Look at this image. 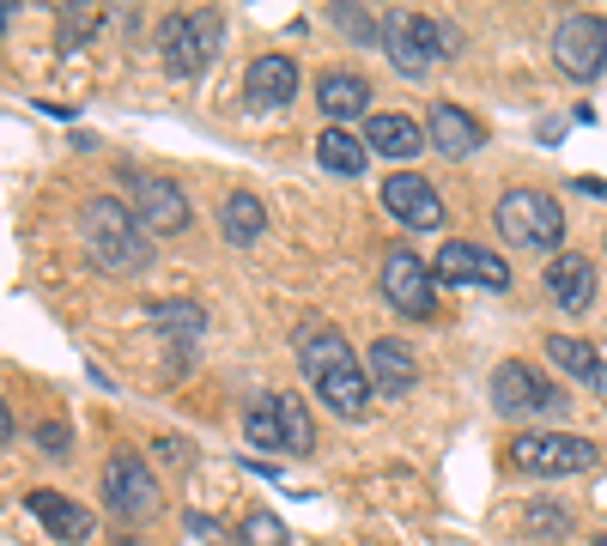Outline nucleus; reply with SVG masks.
<instances>
[{"label":"nucleus","instance_id":"10","mask_svg":"<svg viewBox=\"0 0 607 546\" xmlns=\"http://www.w3.org/2000/svg\"><path fill=\"white\" fill-rule=\"evenodd\" d=\"M553 61H559V73H565V79H583V86H589V79L607 67V19H595V13L559 19Z\"/></svg>","mask_w":607,"mask_h":546},{"label":"nucleus","instance_id":"31","mask_svg":"<svg viewBox=\"0 0 607 546\" xmlns=\"http://www.w3.org/2000/svg\"><path fill=\"white\" fill-rule=\"evenodd\" d=\"M37 450H43V455H55V462H61V455L73 450V431H67L61 419H43V425H37Z\"/></svg>","mask_w":607,"mask_h":546},{"label":"nucleus","instance_id":"7","mask_svg":"<svg viewBox=\"0 0 607 546\" xmlns=\"http://www.w3.org/2000/svg\"><path fill=\"white\" fill-rule=\"evenodd\" d=\"M595 462H602V450H595L589 437H577V431H523V437H511V468L523 474H589Z\"/></svg>","mask_w":607,"mask_h":546},{"label":"nucleus","instance_id":"33","mask_svg":"<svg viewBox=\"0 0 607 546\" xmlns=\"http://www.w3.org/2000/svg\"><path fill=\"white\" fill-rule=\"evenodd\" d=\"M571 189H583V195H595V201H607V182L602 177H577Z\"/></svg>","mask_w":607,"mask_h":546},{"label":"nucleus","instance_id":"15","mask_svg":"<svg viewBox=\"0 0 607 546\" xmlns=\"http://www.w3.org/2000/svg\"><path fill=\"white\" fill-rule=\"evenodd\" d=\"M243 98L250 110H286L298 98V61L291 55H255L243 73Z\"/></svg>","mask_w":607,"mask_h":546},{"label":"nucleus","instance_id":"12","mask_svg":"<svg viewBox=\"0 0 607 546\" xmlns=\"http://www.w3.org/2000/svg\"><path fill=\"white\" fill-rule=\"evenodd\" d=\"M432 273L444 286H480V292H511V261H499L480 243H444L432 261Z\"/></svg>","mask_w":607,"mask_h":546},{"label":"nucleus","instance_id":"2","mask_svg":"<svg viewBox=\"0 0 607 546\" xmlns=\"http://www.w3.org/2000/svg\"><path fill=\"white\" fill-rule=\"evenodd\" d=\"M80 237H85V249H92V261L104 273H140L146 261H152V237H146V225L134 219L128 201L92 195L80 207Z\"/></svg>","mask_w":607,"mask_h":546},{"label":"nucleus","instance_id":"21","mask_svg":"<svg viewBox=\"0 0 607 546\" xmlns=\"http://www.w3.org/2000/svg\"><path fill=\"white\" fill-rule=\"evenodd\" d=\"M365 146L370 152H383V158H420L425 146H432V134L420 128L413 116H365Z\"/></svg>","mask_w":607,"mask_h":546},{"label":"nucleus","instance_id":"9","mask_svg":"<svg viewBox=\"0 0 607 546\" xmlns=\"http://www.w3.org/2000/svg\"><path fill=\"white\" fill-rule=\"evenodd\" d=\"M128 207L146 225V237H176L188 225V195L171 177H152V170H128Z\"/></svg>","mask_w":607,"mask_h":546},{"label":"nucleus","instance_id":"34","mask_svg":"<svg viewBox=\"0 0 607 546\" xmlns=\"http://www.w3.org/2000/svg\"><path fill=\"white\" fill-rule=\"evenodd\" d=\"M595 546H607V528H602V534H595Z\"/></svg>","mask_w":607,"mask_h":546},{"label":"nucleus","instance_id":"14","mask_svg":"<svg viewBox=\"0 0 607 546\" xmlns=\"http://www.w3.org/2000/svg\"><path fill=\"white\" fill-rule=\"evenodd\" d=\"M25 510L55 534V541H67V546H85V541L98 534L92 510L73 504V498H61V492H49V486H31V492H25Z\"/></svg>","mask_w":607,"mask_h":546},{"label":"nucleus","instance_id":"13","mask_svg":"<svg viewBox=\"0 0 607 546\" xmlns=\"http://www.w3.org/2000/svg\"><path fill=\"white\" fill-rule=\"evenodd\" d=\"M383 213L401 219L408 231H437V225H444V201H437V189L420 170H396V177L383 182Z\"/></svg>","mask_w":607,"mask_h":546},{"label":"nucleus","instance_id":"8","mask_svg":"<svg viewBox=\"0 0 607 546\" xmlns=\"http://www.w3.org/2000/svg\"><path fill=\"white\" fill-rule=\"evenodd\" d=\"M377 286H383L389 310H401V316H432L437 310V273L425 268L408 243L383 249V273H377Z\"/></svg>","mask_w":607,"mask_h":546},{"label":"nucleus","instance_id":"19","mask_svg":"<svg viewBox=\"0 0 607 546\" xmlns=\"http://www.w3.org/2000/svg\"><path fill=\"white\" fill-rule=\"evenodd\" d=\"M365 371H370V389H377V395H413V383H420L413 352L401 346V340H370Z\"/></svg>","mask_w":607,"mask_h":546},{"label":"nucleus","instance_id":"17","mask_svg":"<svg viewBox=\"0 0 607 546\" xmlns=\"http://www.w3.org/2000/svg\"><path fill=\"white\" fill-rule=\"evenodd\" d=\"M541 280H547V298H553L559 310H571V316H583L595 304V268L583 255H553Z\"/></svg>","mask_w":607,"mask_h":546},{"label":"nucleus","instance_id":"3","mask_svg":"<svg viewBox=\"0 0 607 546\" xmlns=\"http://www.w3.org/2000/svg\"><path fill=\"white\" fill-rule=\"evenodd\" d=\"M383 49L389 61H396V73H432L437 61H449V55L462 49V37H456V25H444V19H425V13H408V7H396V13L383 19Z\"/></svg>","mask_w":607,"mask_h":546},{"label":"nucleus","instance_id":"11","mask_svg":"<svg viewBox=\"0 0 607 546\" xmlns=\"http://www.w3.org/2000/svg\"><path fill=\"white\" fill-rule=\"evenodd\" d=\"M104 504L116 510V516H128V522H140V516L159 510V480H152V468H146L134 450H116L104 462Z\"/></svg>","mask_w":607,"mask_h":546},{"label":"nucleus","instance_id":"25","mask_svg":"<svg viewBox=\"0 0 607 546\" xmlns=\"http://www.w3.org/2000/svg\"><path fill=\"white\" fill-rule=\"evenodd\" d=\"M274 407H279V431H286V450H291V455H310V450H317V425H310V407H304V395H286V389H279V395H274Z\"/></svg>","mask_w":607,"mask_h":546},{"label":"nucleus","instance_id":"23","mask_svg":"<svg viewBox=\"0 0 607 546\" xmlns=\"http://www.w3.org/2000/svg\"><path fill=\"white\" fill-rule=\"evenodd\" d=\"M146 322L159 328L171 346H201V334H207V310H201L195 298H171V304H152L146 310Z\"/></svg>","mask_w":607,"mask_h":546},{"label":"nucleus","instance_id":"28","mask_svg":"<svg viewBox=\"0 0 607 546\" xmlns=\"http://www.w3.org/2000/svg\"><path fill=\"white\" fill-rule=\"evenodd\" d=\"M329 13H334V25H341L353 43H383V25H377L370 13H358L353 0H341V7H329Z\"/></svg>","mask_w":607,"mask_h":546},{"label":"nucleus","instance_id":"20","mask_svg":"<svg viewBox=\"0 0 607 546\" xmlns=\"http://www.w3.org/2000/svg\"><path fill=\"white\" fill-rule=\"evenodd\" d=\"M547 359H553L571 383H583V389L607 395V359H602V352H595L583 334H553V340H547Z\"/></svg>","mask_w":607,"mask_h":546},{"label":"nucleus","instance_id":"18","mask_svg":"<svg viewBox=\"0 0 607 546\" xmlns=\"http://www.w3.org/2000/svg\"><path fill=\"white\" fill-rule=\"evenodd\" d=\"M365 104H370V79L365 73L334 67V73L317 79V110L334 122V128H341V122H353V116H365Z\"/></svg>","mask_w":607,"mask_h":546},{"label":"nucleus","instance_id":"6","mask_svg":"<svg viewBox=\"0 0 607 546\" xmlns=\"http://www.w3.org/2000/svg\"><path fill=\"white\" fill-rule=\"evenodd\" d=\"M492 407L511 419H559L571 407V395H559V383H547L528 359H504L492 371Z\"/></svg>","mask_w":607,"mask_h":546},{"label":"nucleus","instance_id":"24","mask_svg":"<svg viewBox=\"0 0 607 546\" xmlns=\"http://www.w3.org/2000/svg\"><path fill=\"white\" fill-rule=\"evenodd\" d=\"M365 140H358V134H346V128H329L317 140V164L322 170H334V177H358V170H365Z\"/></svg>","mask_w":607,"mask_h":546},{"label":"nucleus","instance_id":"5","mask_svg":"<svg viewBox=\"0 0 607 546\" xmlns=\"http://www.w3.org/2000/svg\"><path fill=\"white\" fill-rule=\"evenodd\" d=\"M225 43V25L219 13H207V7H195V13H171L159 25V55H164V73L171 79H195L201 67L219 55Z\"/></svg>","mask_w":607,"mask_h":546},{"label":"nucleus","instance_id":"16","mask_svg":"<svg viewBox=\"0 0 607 546\" xmlns=\"http://www.w3.org/2000/svg\"><path fill=\"white\" fill-rule=\"evenodd\" d=\"M425 134H432V146H437L444 158H474L480 146H486V128H480V122L468 116L462 104H432Z\"/></svg>","mask_w":607,"mask_h":546},{"label":"nucleus","instance_id":"27","mask_svg":"<svg viewBox=\"0 0 607 546\" xmlns=\"http://www.w3.org/2000/svg\"><path fill=\"white\" fill-rule=\"evenodd\" d=\"M523 528H528V541H559V534L571 528V510L553 504V498H535V504L523 510Z\"/></svg>","mask_w":607,"mask_h":546},{"label":"nucleus","instance_id":"29","mask_svg":"<svg viewBox=\"0 0 607 546\" xmlns=\"http://www.w3.org/2000/svg\"><path fill=\"white\" fill-rule=\"evenodd\" d=\"M243 546H286V522H279V516H267V510L243 516Z\"/></svg>","mask_w":607,"mask_h":546},{"label":"nucleus","instance_id":"1","mask_svg":"<svg viewBox=\"0 0 607 546\" xmlns=\"http://www.w3.org/2000/svg\"><path fill=\"white\" fill-rule=\"evenodd\" d=\"M298 364H304V383L317 389V401L341 419H365L370 407V371H358L353 346H346L341 328L317 322V328H298Z\"/></svg>","mask_w":607,"mask_h":546},{"label":"nucleus","instance_id":"4","mask_svg":"<svg viewBox=\"0 0 607 546\" xmlns=\"http://www.w3.org/2000/svg\"><path fill=\"white\" fill-rule=\"evenodd\" d=\"M492 225H499V237L511 249H541V255H553V249L565 243V213H559V201L541 195V189H504L499 207H492Z\"/></svg>","mask_w":607,"mask_h":546},{"label":"nucleus","instance_id":"26","mask_svg":"<svg viewBox=\"0 0 607 546\" xmlns=\"http://www.w3.org/2000/svg\"><path fill=\"white\" fill-rule=\"evenodd\" d=\"M243 437L255 443V450H286V431H279V407L274 395H262V401L243 413Z\"/></svg>","mask_w":607,"mask_h":546},{"label":"nucleus","instance_id":"22","mask_svg":"<svg viewBox=\"0 0 607 546\" xmlns=\"http://www.w3.org/2000/svg\"><path fill=\"white\" fill-rule=\"evenodd\" d=\"M219 231H225V243L231 249H250V243H262L267 237V201H255V195H225V207H219Z\"/></svg>","mask_w":607,"mask_h":546},{"label":"nucleus","instance_id":"32","mask_svg":"<svg viewBox=\"0 0 607 546\" xmlns=\"http://www.w3.org/2000/svg\"><path fill=\"white\" fill-rule=\"evenodd\" d=\"M152 455H159V462H171V468H183V462H188V443H183V437H159V443H152Z\"/></svg>","mask_w":607,"mask_h":546},{"label":"nucleus","instance_id":"30","mask_svg":"<svg viewBox=\"0 0 607 546\" xmlns=\"http://www.w3.org/2000/svg\"><path fill=\"white\" fill-rule=\"evenodd\" d=\"M98 19H104L98 7H80V13H61V49H80V43L98 31Z\"/></svg>","mask_w":607,"mask_h":546}]
</instances>
